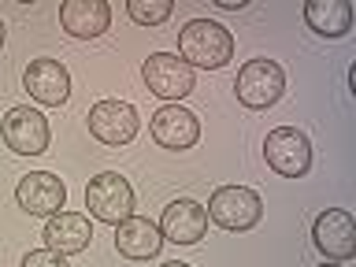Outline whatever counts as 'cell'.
I'll return each instance as SVG.
<instances>
[{"mask_svg":"<svg viewBox=\"0 0 356 267\" xmlns=\"http://www.w3.org/2000/svg\"><path fill=\"white\" fill-rule=\"evenodd\" d=\"M178 52L189 67H204V71H219L234 60V38L227 26L211 19H193L178 33Z\"/></svg>","mask_w":356,"mask_h":267,"instance_id":"obj_1","label":"cell"},{"mask_svg":"<svg viewBox=\"0 0 356 267\" xmlns=\"http://www.w3.org/2000/svg\"><path fill=\"white\" fill-rule=\"evenodd\" d=\"M86 208H89V216H93V219L119 227L122 219L134 216V186L122 175H115V171H104V175L89 178Z\"/></svg>","mask_w":356,"mask_h":267,"instance_id":"obj_2","label":"cell"},{"mask_svg":"<svg viewBox=\"0 0 356 267\" xmlns=\"http://www.w3.org/2000/svg\"><path fill=\"white\" fill-rule=\"evenodd\" d=\"M204 211L222 230H252L264 216V200L249 186H219Z\"/></svg>","mask_w":356,"mask_h":267,"instance_id":"obj_3","label":"cell"},{"mask_svg":"<svg viewBox=\"0 0 356 267\" xmlns=\"http://www.w3.org/2000/svg\"><path fill=\"white\" fill-rule=\"evenodd\" d=\"M264 160L282 178H305L312 167V141L297 127H278L264 141Z\"/></svg>","mask_w":356,"mask_h":267,"instance_id":"obj_4","label":"cell"},{"mask_svg":"<svg viewBox=\"0 0 356 267\" xmlns=\"http://www.w3.org/2000/svg\"><path fill=\"white\" fill-rule=\"evenodd\" d=\"M234 89H238V100L245 108H271L286 93V71L275 60H249L238 71Z\"/></svg>","mask_w":356,"mask_h":267,"instance_id":"obj_5","label":"cell"},{"mask_svg":"<svg viewBox=\"0 0 356 267\" xmlns=\"http://www.w3.org/2000/svg\"><path fill=\"white\" fill-rule=\"evenodd\" d=\"M0 138L11 152L19 156H38L49 149V119L41 115L38 108H11L4 119H0Z\"/></svg>","mask_w":356,"mask_h":267,"instance_id":"obj_6","label":"cell"},{"mask_svg":"<svg viewBox=\"0 0 356 267\" xmlns=\"http://www.w3.org/2000/svg\"><path fill=\"white\" fill-rule=\"evenodd\" d=\"M145 86L163 100H182L193 93V67L175 52H152L141 67Z\"/></svg>","mask_w":356,"mask_h":267,"instance_id":"obj_7","label":"cell"},{"mask_svg":"<svg viewBox=\"0 0 356 267\" xmlns=\"http://www.w3.org/2000/svg\"><path fill=\"white\" fill-rule=\"evenodd\" d=\"M89 134L104 145H127L138 134V108L127 100H97L89 108Z\"/></svg>","mask_w":356,"mask_h":267,"instance_id":"obj_8","label":"cell"},{"mask_svg":"<svg viewBox=\"0 0 356 267\" xmlns=\"http://www.w3.org/2000/svg\"><path fill=\"white\" fill-rule=\"evenodd\" d=\"M15 200H19V208L26 211V216L52 219L56 211H63V204H67V186L49 171H30L26 178H19Z\"/></svg>","mask_w":356,"mask_h":267,"instance_id":"obj_9","label":"cell"},{"mask_svg":"<svg viewBox=\"0 0 356 267\" xmlns=\"http://www.w3.org/2000/svg\"><path fill=\"white\" fill-rule=\"evenodd\" d=\"M312 241H316V249L327 256V260L341 264L349 260L356 252V222L345 208H327L323 216L316 219V227H312Z\"/></svg>","mask_w":356,"mask_h":267,"instance_id":"obj_10","label":"cell"},{"mask_svg":"<svg viewBox=\"0 0 356 267\" xmlns=\"http://www.w3.org/2000/svg\"><path fill=\"white\" fill-rule=\"evenodd\" d=\"M208 230V211L197 204V200H171V204L163 208V219H160V234L163 241L171 245H197L200 238H204Z\"/></svg>","mask_w":356,"mask_h":267,"instance_id":"obj_11","label":"cell"},{"mask_svg":"<svg viewBox=\"0 0 356 267\" xmlns=\"http://www.w3.org/2000/svg\"><path fill=\"white\" fill-rule=\"evenodd\" d=\"M44 249L60 252V256H74L89 249V238H93V222L89 216H78V211H56V216L44 222Z\"/></svg>","mask_w":356,"mask_h":267,"instance_id":"obj_12","label":"cell"},{"mask_svg":"<svg viewBox=\"0 0 356 267\" xmlns=\"http://www.w3.org/2000/svg\"><path fill=\"white\" fill-rule=\"evenodd\" d=\"M149 130H152V138L163 145V149H193L197 138H200V122L193 111H186V108H178V104H163L160 111L152 115L149 122Z\"/></svg>","mask_w":356,"mask_h":267,"instance_id":"obj_13","label":"cell"},{"mask_svg":"<svg viewBox=\"0 0 356 267\" xmlns=\"http://www.w3.org/2000/svg\"><path fill=\"white\" fill-rule=\"evenodd\" d=\"M22 82H26L33 100H41L49 108H60L71 97V74H67V67L60 60H33L26 67V74H22Z\"/></svg>","mask_w":356,"mask_h":267,"instance_id":"obj_14","label":"cell"},{"mask_svg":"<svg viewBox=\"0 0 356 267\" xmlns=\"http://www.w3.org/2000/svg\"><path fill=\"white\" fill-rule=\"evenodd\" d=\"M60 26L71 38H100L111 26V8L104 0H63L60 4Z\"/></svg>","mask_w":356,"mask_h":267,"instance_id":"obj_15","label":"cell"},{"mask_svg":"<svg viewBox=\"0 0 356 267\" xmlns=\"http://www.w3.org/2000/svg\"><path fill=\"white\" fill-rule=\"evenodd\" d=\"M160 245H163L160 227L149 219H141V216H130L115 227V249H119V256H127V260H152V256L160 252Z\"/></svg>","mask_w":356,"mask_h":267,"instance_id":"obj_16","label":"cell"},{"mask_svg":"<svg viewBox=\"0 0 356 267\" xmlns=\"http://www.w3.org/2000/svg\"><path fill=\"white\" fill-rule=\"evenodd\" d=\"M305 22L319 38H341V33L353 30V8L345 0H308Z\"/></svg>","mask_w":356,"mask_h":267,"instance_id":"obj_17","label":"cell"},{"mask_svg":"<svg viewBox=\"0 0 356 267\" xmlns=\"http://www.w3.org/2000/svg\"><path fill=\"white\" fill-rule=\"evenodd\" d=\"M171 11H175L171 0H130L127 4V15L141 26H160L163 19H171Z\"/></svg>","mask_w":356,"mask_h":267,"instance_id":"obj_18","label":"cell"},{"mask_svg":"<svg viewBox=\"0 0 356 267\" xmlns=\"http://www.w3.org/2000/svg\"><path fill=\"white\" fill-rule=\"evenodd\" d=\"M22 267H67V256L52 252V249H33V252H26Z\"/></svg>","mask_w":356,"mask_h":267,"instance_id":"obj_19","label":"cell"},{"mask_svg":"<svg viewBox=\"0 0 356 267\" xmlns=\"http://www.w3.org/2000/svg\"><path fill=\"white\" fill-rule=\"evenodd\" d=\"M160 267H189V264H182V260H167V264H160Z\"/></svg>","mask_w":356,"mask_h":267,"instance_id":"obj_20","label":"cell"},{"mask_svg":"<svg viewBox=\"0 0 356 267\" xmlns=\"http://www.w3.org/2000/svg\"><path fill=\"white\" fill-rule=\"evenodd\" d=\"M4 33H8V30H4V22H0V44H4Z\"/></svg>","mask_w":356,"mask_h":267,"instance_id":"obj_21","label":"cell"},{"mask_svg":"<svg viewBox=\"0 0 356 267\" xmlns=\"http://www.w3.org/2000/svg\"><path fill=\"white\" fill-rule=\"evenodd\" d=\"M323 267H341V264H323Z\"/></svg>","mask_w":356,"mask_h":267,"instance_id":"obj_22","label":"cell"}]
</instances>
